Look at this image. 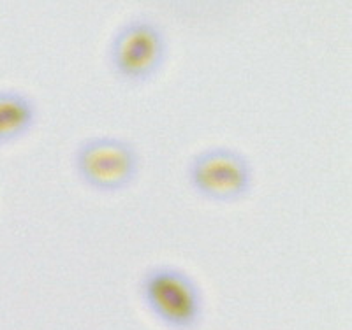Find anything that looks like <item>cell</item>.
Segmentation results:
<instances>
[{"label":"cell","mask_w":352,"mask_h":330,"mask_svg":"<svg viewBox=\"0 0 352 330\" xmlns=\"http://www.w3.org/2000/svg\"><path fill=\"white\" fill-rule=\"evenodd\" d=\"M169 58L166 28L146 14L129 18L116 27L106 48V62L116 81L127 86L152 83Z\"/></svg>","instance_id":"1"},{"label":"cell","mask_w":352,"mask_h":330,"mask_svg":"<svg viewBox=\"0 0 352 330\" xmlns=\"http://www.w3.org/2000/svg\"><path fill=\"white\" fill-rule=\"evenodd\" d=\"M138 295L146 311L168 330H196L203 322V288L182 267H148L138 281Z\"/></svg>","instance_id":"2"},{"label":"cell","mask_w":352,"mask_h":330,"mask_svg":"<svg viewBox=\"0 0 352 330\" xmlns=\"http://www.w3.org/2000/svg\"><path fill=\"white\" fill-rule=\"evenodd\" d=\"M78 179L97 193L113 195L136 183L141 155L129 139L116 136L87 137L72 153Z\"/></svg>","instance_id":"3"},{"label":"cell","mask_w":352,"mask_h":330,"mask_svg":"<svg viewBox=\"0 0 352 330\" xmlns=\"http://www.w3.org/2000/svg\"><path fill=\"white\" fill-rule=\"evenodd\" d=\"M185 176L194 193L213 204L241 202L256 179L250 158L231 146H210L194 153Z\"/></svg>","instance_id":"4"},{"label":"cell","mask_w":352,"mask_h":330,"mask_svg":"<svg viewBox=\"0 0 352 330\" xmlns=\"http://www.w3.org/2000/svg\"><path fill=\"white\" fill-rule=\"evenodd\" d=\"M39 108L32 95L16 88L0 90V148L18 143L36 127Z\"/></svg>","instance_id":"5"}]
</instances>
